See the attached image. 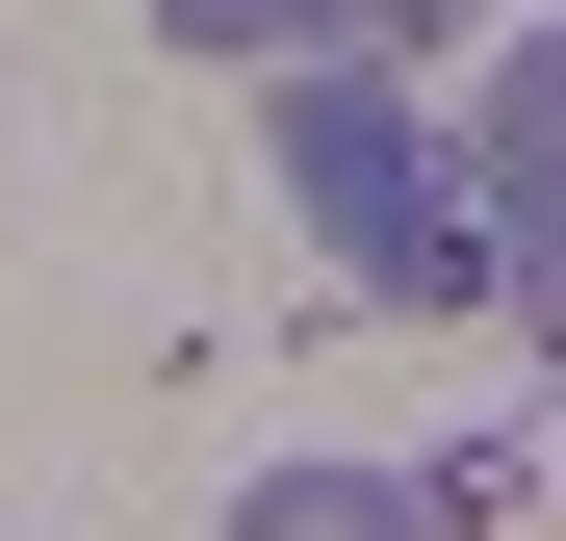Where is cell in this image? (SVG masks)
<instances>
[{"label": "cell", "mask_w": 566, "mask_h": 541, "mask_svg": "<svg viewBox=\"0 0 566 541\" xmlns=\"http://www.w3.org/2000/svg\"><path fill=\"white\" fill-rule=\"evenodd\" d=\"M283 207L335 232V284H387V310H490V207H463V155L412 77H283ZM515 335V310H490Z\"/></svg>", "instance_id": "6da1fadb"}, {"label": "cell", "mask_w": 566, "mask_h": 541, "mask_svg": "<svg viewBox=\"0 0 566 541\" xmlns=\"http://www.w3.org/2000/svg\"><path fill=\"white\" fill-rule=\"evenodd\" d=\"M438 155H463V207H490V310L541 335V310H566V52L490 27V104H463Z\"/></svg>", "instance_id": "7a4b0ae2"}, {"label": "cell", "mask_w": 566, "mask_h": 541, "mask_svg": "<svg viewBox=\"0 0 566 541\" xmlns=\"http://www.w3.org/2000/svg\"><path fill=\"white\" fill-rule=\"evenodd\" d=\"M438 27H515V0H155V52H258V77H387Z\"/></svg>", "instance_id": "3957f363"}, {"label": "cell", "mask_w": 566, "mask_h": 541, "mask_svg": "<svg viewBox=\"0 0 566 541\" xmlns=\"http://www.w3.org/2000/svg\"><path fill=\"white\" fill-rule=\"evenodd\" d=\"M207 541H463V490H412V465H258Z\"/></svg>", "instance_id": "277c9868"}]
</instances>
